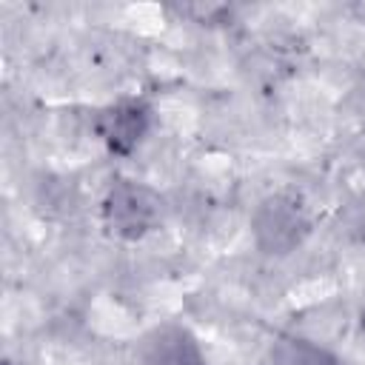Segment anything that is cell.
Wrapping results in <instances>:
<instances>
[{
	"mask_svg": "<svg viewBox=\"0 0 365 365\" xmlns=\"http://www.w3.org/2000/svg\"><path fill=\"white\" fill-rule=\"evenodd\" d=\"M254 240L265 254H288L308 234V214L294 194H274L254 214Z\"/></svg>",
	"mask_w": 365,
	"mask_h": 365,
	"instance_id": "cell-2",
	"label": "cell"
},
{
	"mask_svg": "<svg viewBox=\"0 0 365 365\" xmlns=\"http://www.w3.org/2000/svg\"><path fill=\"white\" fill-rule=\"evenodd\" d=\"M145 128H148V106L140 100H120L108 106L97 120V131L108 145V151L114 154H128L143 140Z\"/></svg>",
	"mask_w": 365,
	"mask_h": 365,
	"instance_id": "cell-3",
	"label": "cell"
},
{
	"mask_svg": "<svg viewBox=\"0 0 365 365\" xmlns=\"http://www.w3.org/2000/svg\"><path fill=\"white\" fill-rule=\"evenodd\" d=\"M143 365H205V359L200 354L197 339L185 328L168 325L145 339Z\"/></svg>",
	"mask_w": 365,
	"mask_h": 365,
	"instance_id": "cell-4",
	"label": "cell"
},
{
	"mask_svg": "<svg viewBox=\"0 0 365 365\" xmlns=\"http://www.w3.org/2000/svg\"><path fill=\"white\" fill-rule=\"evenodd\" d=\"M274 365H336V362L308 339H282L274 348Z\"/></svg>",
	"mask_w": 365,
	"mask_h": 365,
	"instance_id": "cell-5",
	"label": "cell"
},
{
	"mask_svg": "<svg viewBox=\"0 0 365 365\" xmlns=\"http://www.w3.org/2000/svg\"><path fill=\"white\" fill-rule=\"evenodd\" d=\"M163 217L160 197L140 182L117 180L106 200H103V222L120 240H140L145 237Z\"/></svg>",
	"mask_w": 365,
	"mask_h": 365,
	"instance_id": "cell-1",
	"label": "cell"
}]
</instances>
